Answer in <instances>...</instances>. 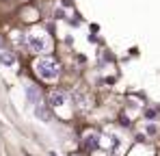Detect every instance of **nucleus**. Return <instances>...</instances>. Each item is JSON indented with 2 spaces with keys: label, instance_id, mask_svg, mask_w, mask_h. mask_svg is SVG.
I'll use <instances>...</instances> for the list:
<instances>
[{
  "label": "nucleus",
  "instance_id": "1a4fd4ad",
  "mask_svg": "<svg viewBox=\"0 0 160 156\" xmlns=\"http://www.w3.org/2000/svg\"><path fill=\"white\" fill-rule=\"evenodd\" d=\"M156 132H158V126H156V124H147V126H145V134H149V137H154Z\"/></svg>",
  "mask_w": 160,
  "mask_h": 156
},
{
  "label": "nucleus",
  "instance_id": "f03ea898",
  "mask_svg": "<svg viewBox=\"0 0 160 156\" xmlns=\"http://www.w3.org/2000/svg\"><path fill=\"white\" fill-rule=\"evenodd\" d=\"M26 48L30 52H37V54L50 52L52 50V39L46 33H28L26 35Z\"/></svg>",
  "mask_w": 160,
  "mask_h": 156
},
{
  "label": "nucleus",
  "instance_id": "f257e3e1",
  "mask_svg": "<svg viewBox=\"0 0 160 156\" xmlns=\"http://www.w3.org/2000/svg\"><path fill=\"white\" fill-rule=\"evenodd\" d=\"M35 72H37V76L41 78V80H48V82H52L58 78V63L54 61L52 56H41V59H37L35 61Z\"/></svg>",
  "mask_w": 160,
  "mask_h": 156
},
{
  "label": "nucleus",
  "instance_id": "423d86ee",
  "mask_svg": "<svg viewBox=\"0 0 160 156\" xmlns=\"http://www.w3.org/2000/svg\"><path fill=\"white\" fill-rule=\"evenodd\" d=\"M48 102H50V106H63V104L67 102V93H63V91H52V93L48 96Z\"/></svg>",
  "mask_w": 160,
  "mask_h": 156
},
{
  "label": "nucleus",
  "instance_id": "9d476101",
  "mask_svg": "<svg viewBox=\"0 0 160 156\" xmlns=\"http://www.w3.org/2000/svg\"><path fill=\"white\" fill-rule=\"evenodd\" d=\"M0 48H2V37H0Z\"/></svg>",
  "mask_w": 160,
  "mask_h": 156
},
{
  "label": "nucleus",
  "instance_id": "6e6552de",
  "mask_svg": "<svg viewBox=\"0 0 160 156\" xmlns=\"http://www.w3.org/2000/svg\"><path fill=\"white\" fill-rule=\"evenodd\" d=\"M0 63H2L4 67H13V65H15V54H13V52H2V54H0Z\"/></svg>",
  "mask_w": 160,
  "mask_h": 156
},
{
  "label": "nucleus",
  "instance_id": "20e7f679",
  "mask_svg": "<svg viewBox=\"0 0 160 156\" xmlns=\"http://www.w3.org/2000/svg\"><path fill=\"white\" fill-rule=\"evenodd\" d=\"M82 145H84V150H95V148H100V132H87V134L82 137Z\"/></svg>",
  "mask_w": 160,
  "mask_h": 156
},
{
  "label": "nucleus",
  "instance_id": "0eeeda50",
  "mask_svg": "<svg viewBox=\"0 0 160 156\" xmlns=\"http://www.w3.org/2000/svg\"><path fill=\"white\" fill-rule=\"evenodd\" d=\"M35 115H37V119H41V122H50L52 119V113H50V108H46L43 104H35Z\"/></svg>",
  "mask_w": 160,
  "mask_h": 156
},
{
  "label": "nucleus",
  "instance_id": "39448f33",
  "mask_svg": "<svg viewBox=\"0 0 160 156\" xmlns=\"http://www.w3.org/2000/svg\"><path fill=\"white\" fill-rule=\"evenodd\" d=\"M26 100L30 104H39V102H41V91H39V87L28 85V87H26Z\"/></svg>",
  "mask_w": 160,
  "mask_h": 156
},
{
  "label": "nucleus",
  "instance_id": "7ed1b4c3",
  "mask_svg": "<svg viewBox=\"0 0 160 156\" xmlns=\"http://www.w3.org/2000/svg\"><path fill=\"white\" fill-rule=\"evenodd\" d=\"M100 148H104L106 152H119L121 148V139L115 134V132H102L100 134Z\"/></svg>",
  "mask_w": 160,
  "mask_h": 156
}]
</instances>
